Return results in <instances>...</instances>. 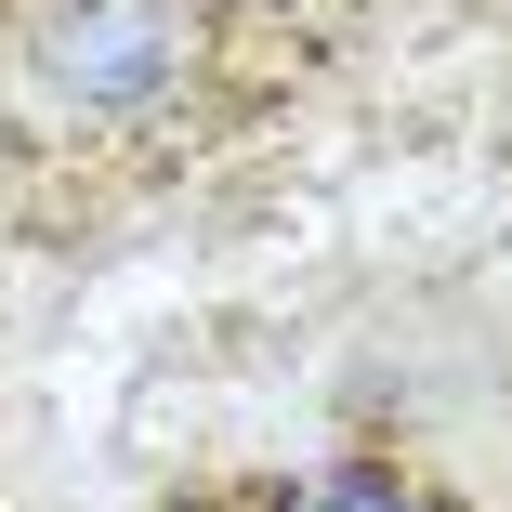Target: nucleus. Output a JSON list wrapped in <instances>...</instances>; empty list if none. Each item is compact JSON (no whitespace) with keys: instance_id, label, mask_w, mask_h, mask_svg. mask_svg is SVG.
Wrapping results in <instances>:
<instances>
[{"instance_id":"1","label":"nucleus","mask_w":512,"mask_h":512,"mask_svg":"<svg viewBox=\"0 0 512 512\" xmlns=\"http://www.w3.org/2000/svg\"><path fill=\"white\" fill-rule=\"evenodd\" d=\"M40 66H53L66 106H145V92L184 66V14L171 0H66Z\"/></svg>"},{"instance_id":"2","label":"nucleus","mask_w":512,"mask_h":512,"mask_svg":"<svg viewBox=\"0 0 512 512\" xmlns=\"http://www.w3.org/2000/svg\"><path fill=\"white\" fill-rule=\"evenodd\" d=\"M289 512H421V486H407V473H329V486H302Z\"/></svg>"}]
</instances>
